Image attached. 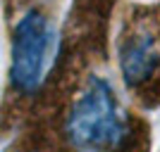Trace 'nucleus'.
Returning a JSON list of instances; mask_svg holds the SVG:
<instances>
[{"label":"nucleus","instance_id":"obj_1","mask_svg":"<svg viewBox=\"0 0 160 152\" xmlns=\"http://www.w3.org/2000/svg\"><path fill=\"white\" fill-rule=\"evenodd\" d=\"M58 143L65 152H136L139 131L112 83L86 74L62 100Z\"/></svg>","mask_w":160,"mask_h":152},{"label":"nucleus","instance_id":"obj_2","mask_svg":"<svg viewBox=\"0 0 160 152\" xmlns=\"http://www.w3.org/2000/svg\"><path fill=\"white\" fill-rule=\"evenodd\" d=\"M60 55L58 29L41 7H29L19 14L10 38V90L19 98H31L46 86Z\"/></svg>","mask_w":160,"mask_h":152},{"label":"nucleus","instance_id":"obj_3","mask_svg":"<svg viewBox=\"0 0 160 152\" xmlns=\"http://www.w3.org/2000/svg\"><path fill=\"white\" fill-rule=\"evenodd\" d=\"M117 64L124 86L146 105L160 102V17L132 19L117 40Z\"/></svg>","mask_w":160,"mask_h":152}]
</instances>
